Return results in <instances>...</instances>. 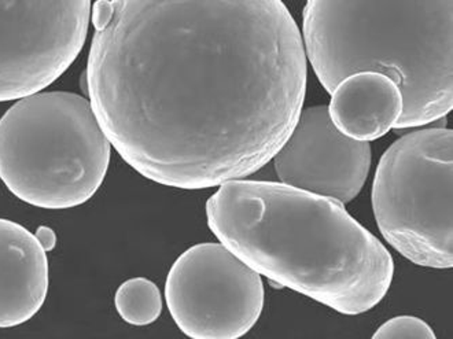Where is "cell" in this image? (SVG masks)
Segmentation results:
<instances>
[{"instance_id": "1", "label": "cell", "mask_w": 453, "mask_h": 339, "mask_svg": "<svg viewBox=\"0 0 453 339\" xmlns=\"http://www.w3.org/2000/svg\"><path fill=\"white\" fill-rule=\"evenodd\" d=\"M89 104L143 178L203 189L273 161L306 94L303 36L282 0H96Z\"/></svg>"}, {"instance_id": "2", "label": "cell", "mask_w": 453, "mask_h": 339, "mask_svg": "<svg viewBox=\"0 0 453 339\" xmlns=\"http://www.w3.org/2000/svg\"><path fill=\"white\" fill-rule=\"evenodd\" d=\"M221 245L256 273L343 315H362L395 274L382 242L341 202L273 181H224L206 202Z\"/></svg>"}, {"instance_id": "3", "label": "cell", "mask_w": 453, "mask_h": 339, "mask_svg": "<svg viewBox=\"0 0 453 339\" xmlns=\"http://www.w3.org/2000/svg\"><path fill=\"white\" fill-rule=\"evenodd\" d=\"M453 0H306L303 47L326 91L377 72L403 95L395 129L426 126L453 109Z\"/></svg>"}, {"instance_id": "4", "label": "cell", "mask_w": 453, "mask_h": 339, "mask_svg": "<svg viewBox=\"0 0 453 339\" xmlns=\"http://www.w3.org/2000/svg\"><path fill=\"white\" fill-rule=\"evenodd\" d=\"M111 144L81 95L39 91L0 119V181L36 208L72 209L96 196Z\"/></svg>"}, {"instance_id": "5", "label": "cell", "mask_w": 453, "mask_h": 339, "mask_svg": "<svg viewBox=\"0 0 453 339\" xmlns=\"http://www.w3.org/2000/svg\"><path fill=\"white\" fill-rule=\"evenodd\" d=\"M453 132H411L385 151L372 184L375 220L411 263L453 266Z\"/></svg>"}, {"instance_id": "6", "label": "cell", "mask_w": 453, "mask_h": 339, "mask_svg": "<svg viewBox=\"0 0 453 339\" xmlns=\"http://www.w3.org/2000/svg\"><path fill=\"white\" fill-rule=\"evenodd\" d=\"M169 313L193 339H238L264 309L260 274L221 243H199L172 266L165 283Z\"/></svg>"}, {"instance_id": "7", "label": "cell", "mask_w": 453, "mask_h": 339, "mask_svg": "<svg viewBox=\"0 0 453 339\" xmlns=\"http://www.w3.org/2000/svg\"><path fill=\"white\" fill-rule=\"evenodd\" d=\"M91 0H0V102L51 86L86 44Z\"/></svg>"}, {"instance_id": "8", "label": "cell", "mask_w": 453, "mask_h": 339, "mask_svg": "<svg viewBox=\"0 0 453 339\" xmlns=\"http://www.w3.org/2000/svg\"><path fill=\"white\" fill-rule=\"evenodd\" d=\"M273 159L283 184L345 205L367 181L371 146L343 135L322 104L301 111L295 129Z\"/></svg>"}, {"instance_id": "9", "label": "cell", "mask_w": 453, "mask_h": 339, "mask_svg": "<svg viewBox=\"0 0 453 339\" xmlns=\"http://www.w3.org/2000/svg\"><path fill=\"white\" fill-rule=\"evenodd\" d=\"M49 293V260L35 234L0 219V328L34 319Z\"/></svg>"}, {"instance_id": "10", "label": "cell", "mask_w": 453, "mask_h": 339, "mask_svg": "<svg viewBox=\"0 0 453 339\" xmlns=\"http://www.w3.org/2000/svg\"><path fill=\"white\" fill-rule=\"evenodd\" d=\"M331 96V121L355 141L382 138L402 116L403 95L397 84L377 72L350 74L335 87Z\"/></svg>"}, {"instance_id": "11", "label": "cell", "mask_w": 453, "mask_h": 339, "mask_svg": "<svg viewBox=\"0 0 453 339\" xmlns=\"http://www.w3.org/2000/svg\"><path fill=\"white\" fill-rule=\"evenodd\" d=\"M119 318L132 326L154 323L163 312V297L157 284L146 278L124 281L114 297Z\"/></svg>"}, {"instance_id": "12", "label": "cell", "mask_w": 453, "mask_h": 339, "mask_svg": "<svg viewBox=\"0 0 453 339\" xmlns=\"http://www.w3.org/2000/svg\"><path fill=\"white\" fill-rule=\"evenodd\" d=\"M374 339H435L429 324L415 316H398L390 319L378 328Z\"/></svg>"}, {"instance_id": "13", "label": "cell", "mask_w": 453, "mask_h": 339, "mask_svg": "<svg viewBox=\"0 0 453 339\" xmlns=\"http://www.w3.org/2000/svg\"><path fill=\"white\" fill-rule=\"evenodd\" d=\"M35 236H36V239L39 241L42 248L46 250V253H49V251H51L52 249L56 248L57 235L50 227L40 226L39 228H37L36 233H35Z\"/></svg>"}]
</instances>
